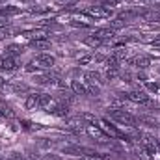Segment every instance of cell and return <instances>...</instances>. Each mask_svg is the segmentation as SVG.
Returning a JSON list of instances; mask_svg holds the SVG:
<instances>
[{"mask_svg": "<svg viewBox=\"0 0 160 160\" xmlns=\"http://www.w3.org/2000/svg\"><path fill=\"white\" fill-rule=\"evenodd\" d=\"M108 118L119 125H125V127H136L138 123V118L125 112V110H119V108H108Z\"/></svg>", "mask_w": 160, "mask_h": 160, "instance_id": "1", "label": "cell"}, {"mask_svg": "<svg viewBox=\"0 0 160 160\" xmlns=\"http://www.w3.org/2000/svg\"><path fill=\"white\" fill-rule=\"evenodd\" d=\"M99 127H101V128H102L110 138H112V140H127V142H130V138H128L125 132H121L116 125H112L108 119H101V121H99Z\"/></svg>", "mask_w": 160, "mask_h": 160, "instance_id": "2", "label": "cell"}, {"mask_svg": "<svg viewBox=\"0 0 160 160\" xmlns=\"http://www.w3.org/2000/svg\"><path fill=\"white\" fill-rule=\"evenodd\" d=\"M17 69H19V62H17V58H8V56L0 58V75L9 77V75H13Z\"/></svg>", "mask_w": 160, "mask_h": 160, "instance_id": "3", "label": "cell"}, {"mask_svg": "<svg viewBox=\"0 0 160 160\" xmlns=\"http://www.w3.org/2000/svg\"><path fill=\"white\" fill-rule=\"evenodd\" d=\"M47 112L56 116V118H67L69 116V104L63 101H52V104L47 108Z\"/></svg>", "mask_w": 160, "mask_h": 160, "instance_id": "4", "label": "cell"}, {"mask_svg": "<svg viewBox=\"0 0 160 160\" xmlns=\"http://www.w3.org/2000/svg\"><path fill=\"white\" fill-rule=\"evenodd\" d=\"M84 130H86V134H88L89 138H93V140H97V142H108V140H112L99 125H86Z\"/></svg>", "mask_w": 160, "mask_h": 160, "instance_id": "5", "label": "cell"}, {"mask_svg": "<svg viewBox=\"0 0 160 160\" xmlns=\"http://www.w3.org/2000/svg\"><path fill=\"white\" fill-rule=\"evenodd\" d=\"M91 19H108L114 15V11L108 8V6H91L88 11H86Z\"/></svg>", "mask_w": 160, "mask_h": 160, "instance_id": "6", "label": "cell"}, {"mask_svg": "<svg viewBox=\"0 0 160 160\" xmlns=\"http://www.w3.org/2000/svg\"><path fill=\"white\" fill-rule=\"evenodd\" d=\"M34 62L39 65L41 71H48V69H52V67H54L56 58H54L52 54H45V52H41V54H38V56L34 58Z\"/></svg>", "mask_w": 160, "mask_h": 160, "instance_id": "7", "label": "cell"}, {"mask_svg": "<svg viewBox=\"0 0 160 160\" xmlns=\"http://www.w3.org/2000/svg\"><path fill=\"white\" fill-rule=\"evenodd\" d=\"M125 95H127L128 101H132V102H136V104H147V102H149V95H147V91H143V89H132V91H128V93H125Z\"/></svg>", "mask_w": 160, "mask_h": 160, "instance_id": "8", "label": "cell"}, {"mask_svg": "<svg viewBox=\"0 0 160 160\" xmlns=\"http://www.w3.org/2000/svg\"><path fill=\"white\" fill-rule=\"evenodd\" d=\"M142 145H143L145 153L149 155V158H155V155H158V149H157V140H155L151 134H145V136H143Z\"/></svg>", "mask_w": 160, "mask_h": 160, "instance_id": "9", "label": "cell"}, {"mask_svg": "<svg viewBox=\"0 0 160 160\" xmlns=\"http://www.w3.org/2000/svg\"><path fill=\"white\" fill-rule=\"evenodd\" d=\"M34 80H36V84H39V86H52V84H60L58 82V77L56 75H52V73H38L36 77H34Z\"/></svg>", "mask_w": 160, "mask_h": 160, "instance_id": "10", "label": "cell"}, {"mask_svg": "<svg viewBox=\"0 0 160 160\" xmlns=\"http://www.w3.org/2000/svg\"><path fill=\"white\" fill-rule=\"evenodd\" d=\"M127 63H128V65H134V67H138V69H147V67L151 65V58H149V56H134V58L127 60Z\"/></svg>", "mask_w": 160, "mask_h": 160, "instance_id": "11", "label": "cell"}, {"mask_svg": "<svg viewBox=\"0 0 160 160\" xmlns=\"http://www.w3.org/2000/svg\"><path fill=\"white\" fill-rule=\"evenodd\" d=\"M93 36H97L102 43H108V41H112L116 38V32H114L112 28H97V30L93 32Z\"/></svg>", "mask_w": 160, "mask_h": 160, "instance_id": "12", "label": "cell"}, {"mask_svg": "<svg viewBox=\"0 0 160 160\" xmlns=\"http://www.w3.org/2000/svg\"><path fill=\"white\" fill-rule=\"evenodd\" d=\"M39 95H41V91H32V93H28L24 106H26L28 110H36V108H39Z\"/></svg>", "mask_w": 160, "mask_h": 160, "instance_id": "13", "label": "cell"}, {"mask_svg": "<svg viewBox=\"0 0 160 160\" xmlns=\"http://www.w3.org/2000/svg\"><path fill=\"white\" fill-rule=\"evenodd\" d=\"M22 52H24V47L22 45H8L4 48V56H8V58H17Z\"/></svg>", "mask_w": 160, "mask_h": 160, "instance_id": "14", "label": "cell"}, {"mask_svg": "<svg viewBox=\"0 0 160 160\" xmlns=\"http://www.w3.org/2000/svg\"><path fill=\"white\" fill-rule=\"evenodd\" d=\"M71 91H73L75 95H80V97H86V95H89V93H88V88H86V84H82L80 80H73V82H71Z\"/></svg>", "mask_w": 160, "mask_h": 160, "instance_id": "15", "label": "cell"}, {"mask_svg": "<svg viewBox=\"0 0 160 160\" xmlns=\"http://www.w3.org/2000/svg\"><path fill=\"white\" fill-rule=\"evenodd\" d=\"M84 78H86V84H93V86H101V73L97 71H86L84 73Z\"/></svg>", "mask_w": 160, "mask_h": 160, "instance_id": "16", "label": "cell"}, {"mask_svg": "<svg viewBox=\"0 0 160 160\" xmlns=\"http://www.w3.org/2000/svg\"><path fill=\"white\" fill-rule=\"evenodd\" d=\"M30 48H36V50H50V41L48 39H32L28 43Z\"/></svg>", "mask_w": 160, "mask_h": 160, "instance_id": "17", "label": "cell"}, {"mask_svg": "<svg viewBox=\"0 0 160 160\" xmlns=\"http://www.w3.org/2000/svg\"><path fill=\"white\" fill-rule=\"evenodd\" d=\"M84 45H86V47H91V48H97V47H101V45H102V41L99 39L97 36H93V34H91V36L84 38Z\"/></svg>", "mask_w": 160, "mask_h": 160, "instance_id": "18", "label": "cell"}, {"mask_svg": "<svg viewBox=\"0 0 160 160\" xmlns=\"http://www.w3.org/2000/svg\"><path fill=\"white\" fill-rule=\"evenodd\" d=\"M21 13V8H15V6H6L4 9H0V15L2 17H9V15H19Z\"/></svg>", "mask_w": 160, "mask_h": 160, "instance_id": "19", "label": "cell"}, {"mask_svg": "<svg viewBox=\"0 0 160 160\" xmlns=\"http://www.w3.org/2000/svg\"><path fill=\"white\" fill-rule=\"evenodd\" d=\"M24 71H26V73H36V75H38L41 69H39V65H38V63L32 60V62H28V63L24 65Z\"/></svg>", "mask_w": 160, "mask_h": 160, "instance_id": "20", "label": "cell"}, {"mask_svg": "<svg viewBox=\"0 0 160 160\" xmlns=\"http://www.w3.org/2000/svg\"><path fill=\"white\" fill-rule=\"evenodd\" d=\"M106 80H116L119 77V69H112V67H106V73H104Z\"/></svg>", "mask_w": 160, "mask_h": 160, "instance_id": "21", "label": "cell"}, {"mask_svg": "<svg viewBox=\"0 0 160 160\" xmlns=\"http://www.w3.org/2000/svg\"><path fill=\"white\" fill-rule=\"evenodd\" d=\"M11 88H13V91H15V93H24V91H28V86H26V84H22V82H15Z\"/></svg>", "mask_w": 160, "mask_h": 160, "instance_id": "22", "label": "cell"}, {"mask_svg": "<svg viewBox=\"0 0 160 160\" xmlns=\"http://www.w3.org/2000/svg\"><path fill=\"white\" fill-rule=\"evenodd\" d=\"M145 88L151 93H160V84H157V82H145Z\"/></svg>", "mask_w": 160, "mask_h": 160, "instance_id": "23", "label": "cell"}, {"mask_svg": "<svg viewBox=\"0 0 160 160\" xmlns=\"http://www.w3.org/2000/svg\"><path fill=\"white\" fill-rule=\"evenodd\" d=\"M11 36V30L9 28H0V39H6Z\"/></svg>", "mask_w": 160, "mask_h": 160, "instance_id": "24", "label": "cell"}, {"mask_svg": "<svg viewBox=\"0 0 160 160\" xmlns=\"http://www.w3.org/2000/svg\"><path fill=\"white\" fill-rule=\"evenodd\" d=\"M0 28H9V19L0 15Z\"/></svg>", "mask_w": 160, "mask_h": 160, "instance_id": "25", "label": "cell"}, {"mask_svg": "<svg viewBox=\"0 0 160 160\" xmlns=\"http://www.w3.org/2000/svg\"><path fill=\"white\" fill-rule=\"evenodd\" d=\"M91 60H93V56H84V58H80L78 60V63L80 65H86V63H89Z\"/></svg>", "mask_w": 160, "mask_h": 160, "instance_id": "26", "label": "cell"}, {"mask_svg": "<svg viewBox=\"0 0 160 160\" xmlns=\"http://www.w3.org/2000/svg\"><path fill=\"white\" fill-rule=\"evenodd\" d=\"M151 45H153V47H160V36H155V38L151 39Z\"/></svg>", "mask_w": 160, "mask_h": 160, "instance_id": "27", "label": "cell"}, {"mask_svg": "<svg viewBox=\"0 0 160 160\" xmlns=\"http://www.w3.org/2000/svg\"><path fill=\"white\" fill-rule=\"evenodd\" d=\"M80 160H97V158H95V157H88V155H84Z\"/></svg>", "mask_w": 160, "mask_h": 160, "instance_id": "28", "label": "cell"}, {"mask_svg": "<svg viewBox=\"0 0 160 160\" xmlns=\"http://www.w3.org/2000/svg\"><path fill=\"white\" fill-rule=\"evenodd\" d=\"M2 86H4V78L0 77V89H2Z\"/></svg>", "mask_w": 160, "mask_h": 160, "instance_id": "29", "label": "cell"}, {"mask_svg": "<svg viewBox=\"0 0 160 160\" xmlns=\"http://www.w3.org/2000/svg\"><path fill=\"white\" fill-rule=\"evenodd\" d=\"M157 149H158V155H160V140L157 142Z\"/></svg>", "mask_w": 160, "mask_h": 160, "instance_id": "30", "label": "cell"}, {"mask_svg": "<svg viewBox=\"0 0 160 160\" xmlns=\"http://www.w3.org/2000/svg\"><path fill=\"white\" fill-rule=\"evenodd\" d=\"M56 2H67V0H56Z\"/></svg>", "mask_w": 160, "mask_h": 160, "instance_id": "31", "label": "cell"}]
</instances>
